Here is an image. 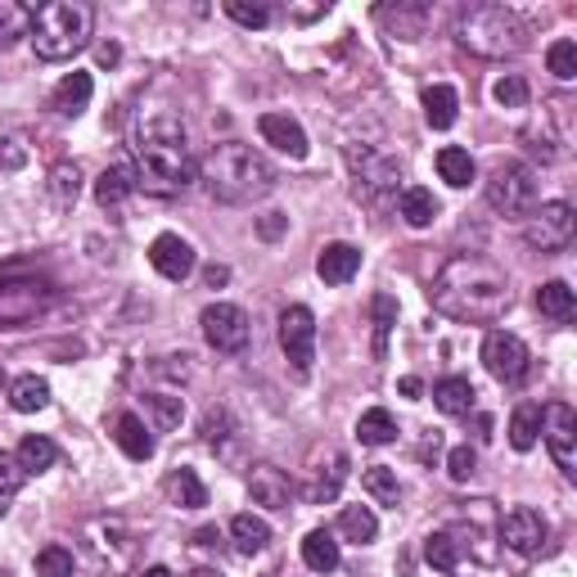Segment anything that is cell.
Listing matches in <instances>:
<instances>
[{"mask_svg": "<svg viewBox=\"0 0 577 577\" xmlns=\"http://www.w3.org/2000/svg\"><path fill=\"white\" fill-rule=\"evenodd\" d=\"M131 190H135L131 168H104L100 181H95V203H100V207H118Z\"/></svg>", "mask_w": 577, "mask_h": 577, "instance_id": "74e56055", "label": "cell"}, {"mask_svg": "<svg viewBox=\"0 0 577 577\" xmlns=\"http://www.w3.org/2000/svg\"><path fill=\"white\" fill-rule=\"evenodd\" d=\"M257 131H262V140L266 144H275L280 154H288V159H307V131L288 118V113H262V122H257Z\"/></svg>", "mask_w": 577, "mask_h": 577, "instance_id": "e0dca14e", "label": "cell"}, {"mask_svg": "<svg viewBox=\"0 0 577 577\" xmlns=\"http://www.w3.org/2000/svg\"><path fill=\"white\" fill-rule=\"evenodd\" d=\"M280 347H284V361L294 366V375H312L316 366V316L312 307L294 303V307H284L280 312Z\"/></svg>", "mask_w": 577, "mask_h": 577, "instance_id": "ba28073f", "label": "cell"}, {"mask_svg": "<svg viewBox=\"0 0 577 577\" xmlns=\"http://www.w3.org/2000/svg\"><path fill=\"white\" fill-rule=\"evenodd\" d=\"M54 303V284L50 280H0V330H19L28 321H37L45 307Z\"/></svg>", "mask_w": 577, "mask_h": 577, "instance_id": "52a82bcc", "label": "cell"}, {"mask_svg": "<svg viewBox=\"0 0 577 577\" xmlns=\"http://www.w3.org/2000/svg\"><path fill=\"white\" fill-rule=\"evenodd\" d=\"M144 411L154 415V428H159V433H172V428L181 424V415H185V402H181V397H168V393H154V397H144Z\"/></svg>", "mask_w": 577, "mask_h": 577, "instance_id": "ab89813d", "label": "cell"}, {"mask_svg": "<svg viewBox=\"0 0 577 577\" xmlns=\"http://www.w3.org/2000/svg\"><path fill=\"white\" fill-rule=\"evenodd\" d=\"M474 469H478V452H474L469 443H465V447H452V456H447V474H452L456 483H469Z\"/></svg>", "mask_w": 577, "mask_h": 577, "instance_id": "681fc988", "label": "cell"}, {"mask_svg": "<svg viewBox=\"0 0 577 577\" xmlns=\"http://www.w3.org/2000/svg\"><path fill=\"white\" fill-rule=\"evenodd\" d=\"M45 190H50V203L68 212L82 194V168L78 163H54L50 176H45Z\"/></svg>", "mask_w": 577, "mask_h": 577, "instance_id": "f1b7e54d", "label": "cell"}, {"mask_svg": "<svg viewBox=\"0 0 577 577\" xmlns=\"http://www.w3.org/2000/svg\"><path fill=\"white\" fill-rule=\"evenodd\" d=\"M371 312H375V356H384V352H388V330L397 325V303H393L388 294H379V298L371 303Z\"/></svg>", "mask_w": 577, "mask_h": 577, "instance_id": "bcb514c9", "label": "cell"}, {"mask_svg": "<svg viewBox=\"0 0 577 577\" xmlns=\"http://www.w3.org/2000/svg\"><path fill=\"white\" fill-rule=\"evenodd\" d=\"M37 577H72V550L50 541L37 550Z\"/></svg>", "mask_w": 577, "mask_h": 577, "instance_id": "60d3db41", "label": "cell"}, {"mask_svg": "<svg viewBox=\"0 0 577 577\" xmlns=\"http://www.w3.org/2000/svg\"><path fill=\"white\" fill-rule=\"evenodd\" d=\"M0 577H10V573H6V568H0Z\"/></svg>", "mask_w": 577, "mask_h": 577, "instance_id": "94428289", "label": "cell"}, {"mask_svg": "<svg viewBox=\"0 0 577 577\" xmlns=\"http://www.w3.org/2000/svg\"><path fill=\"white\" fill-rule=\"evenodd\" d=\"M492 95H496L500 109H528V100H533V91H528V82L519 78V72H505V78L492 87Z\"/></svg>", "mask_w": 577, "mask_h": 577, "instance_id": "b9f144b4", "label": "cell"}, {"mask_svg": "<svg viewBox=\"0 0 577 577\" xmlns=\"http://www.w3.org/2000/svg\"><path fill=\"white\" fill-rule=\"evenodd\" d=\"M356 438H361V447H388L397 438V419L384 406H371L356 419Z\"/></svg>", "mask_w": 577, "mask_h": 577, "instance_id": "4dcf8cb0", "label": "cell"}, {"mask_svg": "<svg viewBox=\"0 0 577 577\" xmlns=\"http://www.w3.org/2000/svg\"><path fill=\"white\" fill-rule=\"evenodd\" d=\"M483 366L496 384L505 388H515L528 379V366H533V356H528V343L519 334H505V330H492L483 338Z\"/></svg>", "mask_w": 577, "mask_h": 577, "instance_id": "9c48e42d", "label": "cell"}, {"mask_svg": "<svg viewBox=\"0 0 577 577\" xmlns=\"http://www.w3.org/2000/svg\"><path fill=\"white\" fill-rule=\"evenodd\" d=\"M500 541L515 555H541V546L550 541V524L541 519V510H533V505H515V510L500 519Z\"/></svg>", "mask_w": 577, "mask_h": 577, "instance_id": "4fadbf2b", "label": "cell"}, {"mask_svg": "<svg viewBox=\"0 0 577 577\" xmlns=\"http://www.w3.org/2000/svg\"><path fill=\"white\" fill-rule=\"evenodd\" d=\"M199 433H203V443H207V447L226 443V438H231V415H226V411H207L203 424H199Z\"/></svg>", "mask_w": 577, "mask_h": 577, "instance_id": "f907efd6", "label": "cell"}, {"mask_svg": "<svg viewBox=\"0 0 577 577\" xmlns=\"http://www.w3.org/2000/svg\"><path fill=\"white\" fill-rule=\"evenodd\" d=\"M402 393H406V397H419V379L406 375V379H402Z\"/></svg>", "mask_w": 577, "mask_h": 577, "instance_id": "6f0895ef", "label": "cell"}, {"mask_svg": "<svg viewBox=\"0 0 577 577\" xmlns=\"http://www.w3.org/2000/svg\"><path fill=\"white\" fill-rule=\"evenodd\" d=\"M91 91H95L91 72H68V78L54 87V95H50V109H54L59 118H78V113L91 104Z\"/></svg>", "mask_w": 577, "mask_h": 577, "instance_id": "7402d4cb", "label": "cell"}, {"mask_svg": "<svg viewBox=\"0 0 577 577\" xmlns=\"http://www.w3.org/2000/svg\"><path fill=\"white\" fill-rule=\"evenodd\" d=\"M199 325H203V338H207L212 352L235 356V352L249 347V316H244L235 303H212V307H203Z\"/></svg>", "mask_w": 577, "mask_h": 577, "instance_id": "7c38bea8", "label": "cell"}, {"mask_svg": "<svg viewBox=\"0 0 577 577\" xmlns=\"http://www.w3.org/2000/svg\"><path fill=\"white\" fill-rule=\"evenodd\" d=\"M226 14L240 28H266L271 23V6H262V0H226Z\"/></svg>", "mask_w": 577, "mask_h": 577, "instance_id": "7dc6e473", "label": "cell"}, {"mask_svg": "<svg viewBox=\"0 0 577 577\" xmlns=\"http://www.w3.org/2000/svg\"><path fill=\"white\" fill-rule=\"evenodd\" d=\"M375 19L397 37V41H419L424 37V23H428V10L424 6H379Z\"/></svg>", "mask_w": 577, "mask_h": 577, "instance_id": "d4e9b609", "label": "cell"}, {"mask_svg": "<svg viewBox=\"0 0 577 577\" xmlns=\"http://www.w3.org/2000/svg\"><path fill=\"white\" fill-rule=\"evenodd\" d=\"M524 235H528V244L537 253H564L573 244V235H577V216H573V207L564 199L541 203V207L528 212V231Z\"/></svg>", "mask_w": 577, "mask_h": 577, "instance_id": "30bf717a", "label": "cell"}, {"mask_svg": "<svg viewBox=\"0 0 577 577\" xmlns=\"http://www.w3.org/2000/svg\"><path fill=\"white\" fill-rule=\"evenodd\" d=\"M0 388H6V371H0Z\"/></svg>", "mask_w": 577, "mask_h": 577, "instance_id": "91938a15", "label": "cell"}, {"mask_svg": "<svg viewBox=\"0 0 577 577\" xmlns=\"http://www.w3.org/2000/svg\"><path fill=\"white\" fill-rule=\"evenodd\" d=\"M537 438H541V406L537 402L515 406V415H510V447L515 452H533Z\"/></svg>", "mask_w": 577, "mask_h": 577, "instance_id": "d6a6232c", "label": "cell"}, {"mask_svg": "<svg viewBox=\"0 0 577 577\" xmlns=\"http://www.w3.org/2000/svg\"><path fill=\"white\" fill-rule=\"evenodd\" d=\"M433 406H438L443 415H452V419H465V415H474L478 393H474L469 379L452 375V379H443V384H433Z\"/></svg>", "mask_w": 577, "mask_h": 577, "instance_id": "603a6c76", "label": "cell"}, {"mask_svg": "<svg viewBox=\"0 0 577 577\" xmlns=\"http://www.w3.org/2000/svg\"><path fill=\"white\" fill-rule=\"evenodd\" d=\"M226 280H231V271H226V266H216V262L203 271V284H207V288H222Z\"/></svg>", "mask_w": 577, "mask_h": 577, "instance_id": "f5cc1de1", "label": "cell"}, {"mask_svg": "<svg viewBox=\"0 0 577 577\" xmlns=\"http://www.w3.org/2000/svg\"><path fill=\"white\" fill-rule=\"evenodd\" d=\"M469 550H474V528H460V524L438 528V533L424 537V559L438 568V573H456Z\"/></svg>", "mask_w": 577, "mask_h": 577, "instance_id": "5bb4252c", "label": "cell"}, {"mask_svg": "<svg viewBox=\"0 0 577 577\" xmlns=\"http://www.w3.org/2000/svg\"><path fill=\"white\" fill-rule=\"evenodd\" d=\"M438 176H443L447 185L465 190V185L478 176V168H474L469 150H460V144H447V150H438Z\"/></svg>", "mask_w": 577, "mask_h": 577, "instance_id": "8d00e7d4", "label": "cell"}, {"mask_svg": "<svg viewBox=\"0 0 577 577\" xmlns=\"http://www.w3.org/2000/svg\"><path fill=\"white\" fill-rule=\"evenodd\" d=\"M118 59H122V50H118L113 41H109V45H100V68H113Z\"/></svg>", "mask_w": 577, "mask_h": 577, "instance_id": "db71d44e", "label": "cell"}, {"mask_svg": "<svg viewBox=\"0 0 577 577\" xmlns=\"http://www.w3.org/2000/svg\"><path fill=\"white\" fill-rule=\"evenodd\" d=\"M456 41L478 59H515L528 50V23L505 6H474L460 14Z\"/></svg>", "mask_w": 577, "mask_h": 577, "instance_id": "5b68a950", "label": "cell"}, {"mask_svg": "<svg viewBox=\"0 0 577 577\" xmlns=\"http://www.w3.org/2000/svg\"><path fill=\"white\" fill-rule=\"evenodd\" d=\"M10 406H14L19 415H37V411H45V406H50V384L37 379V375L14 379V384H10Z\"/></svg>", "mask_w": 577, "mask_h": 577, "instance_id": "d590c367", "label": "cell"}, {"mask_svg": "<svg viewBox=\"0 0 577 577\" xmlns=\"http://www.w3.org/2000/svg\"><path fill=\"white\" fill-rule=\"evenodd\" d=\"M397 207L406 216V226H415V231L433 226V216H438V199H433V190H424V185H406L397 194Z\"/></svg>", "mask_w": 577, "mask_h": 577, "instance_id": "83f0119b", "label": "cell"}, {"mask_svg": "<svg viewBox=\"0 0 577 577\" xmlns=\"http://www.w3.org/2000/svg\"><path fill=\"white\" fill-rule=\"evenodd\" d=\"M428 303L438 316L460 321V325H492L515 307V288L492 257L483 253H456L443 262V271L433 275Z\"/></svg>", "mask_w": 577, "mask_h": 577, "instance_id": "6da1fadb", "label": "cell"}, {"mask_svg": "<svg viewBox=\"0 0 577 577\" xmlns=\"http://www.w3.org/2000/svg\"><path fill=\"white\" fill-rule=\"evenodd\" d=\"M546 68L555 72L559 82H573L577 78V45L564 37V41H555L550 50H546Z\"/></svg>", "mask_w": 577, "mask_h": 577, "instance_id": "f6af8a7d", "label": "cell"}, {"mask_svg": "<svg viewBox=\"0 0 577 577\" xmlns=\"http://www.w3.org/2000/svg\"><path fill=\"white\" fill-rule=\"evenodd\" d=\"M28 28H32V10L14 6V0H0V45L14 41V37H23Z\"/></svg>", "mask_w": 577, "mask_h": 577, "instance_id": "ee69618b", "label": "cell"}, {"mask_svg": "<svg viewBox=\"0 0 577 577\" xmlns=\"http://www.w3.org/2000/svg\"><path fill=\"white\" fill-rule=\"evenodd\" d=\"M131 176L135 190L154 199H176L194 185L199 168L190 159V135L185 122L172 109H140L135 131H131Z\"/></svg>", "mask_w": 577, "mask_h": 577, "instance_id": "7a4b0ae2", "label": "cell"}, {"mask_svg": "<svg viewBox=\"0 0 577 577\" xmlns=\"http://www.w3.org/2000/svg\"><path fill=\"white\" fill-rule=\"evenodd\" d=\"M23 469H19V460L14 456H0V515L10 510V500L19 496V487H23Z\"/></svg>", "mask_w": 577, "mask_h": 577, "instance_id": "c3c4849f", "label": "cell"}, {"mask_svg": "<svg viewBox=\"0 0 577 577\" xmlns=\"http://www.w3.org/2000/svg\"><path fill=\"white\" fill-rule=\"evenodd\" d=\"M249 496H253V505H266V510H288V500H294V478L262 460V465L249 469Z\"/></svg>", "mask_w": 577, "mask_h": 577, "instance_id": "2e32d148", "label": "cell"}, {"mask_svg": "<svg viewBox=\"0 0 577 577\" xmlns=\"http://www.w3.org/2000/svg\"><path fill=\"white\" fill-rule=\"evenodd\" d=\"M338 533L356 546H371L379 537V519L375 510H366V505H343V515H338Z\"/></svg>", "mask_w": 577, "mask_h": 577, "instance_id": "e575fe53", "label": "cell"}, {"mask_svg": "<svg viewBox=\"0 0 577 577\" xmlns=\"http://www.w3.org/2000/svg\"><path fill=\"white\" fill-rule=\"evenodd\" d=\"M284 226H288V216H284V212H266L262 222H257V235H262V240H280Z\"/></svg>", "mask_w": 577, "mask_h": 577, "instance_id": "816d5d0a", "label": "cell"}, {"mask_svg": "<svg viewBox=\"0 0 577 577\" xmlns=\"http://www.w3.org/2000/svg\"><path fill=\"white\" fill-rule=\"evenodd\" d=\"M113 443L122 447L126 460H150L154 456V438H150V428H144V419L135 411H122L113 419Z\"/></svg>", "mask_w": 577, "mask_h": 577, "instance_id": "ffe728a7", "label": "cell"}, {"mask_svg": "<svg viewBox=\"0 0 577 577\" xmlns=\"http://www.w3.org/2000/svg\"><path fill=\"white\" fill-rule=\"evenodd\" d=\"M541 438L564 478H577V415L568 402H550L541 411Z\"/></svg>", "mask_w": 577, "mask_h": 577, "instance_id": "8fae6325", "label": "cell"}, {"mask_svg": "<svg viewBox=\"0 0 577 577\" xmlns=\"http://www.w3.org/2000/svg\"><path fill=\"white\" fill-rule=\"evenodd\" d=\"M185 577H222L216 568H194V573H185Z\"/></svg>", "mask_w": 577, "mask_h": 577, "instance_id": "680465c9", "label": "cell"}, {"mask_svg": "<svg viewBox=\"0 0 577 577\" xmlns=\"http://www.w3.org/2000/svg\"><path fill=\"white\" fill-rule=\"evenodd\" d=\"M487 203L500 216H528L537 207V172L528 163H500L487 181Z\"/></svg>", "mask_w": 577, "mask_h": 577, "instance_id": "8992f818", "label": "cell"}, {"mask_svg": "<svg viewBox=\"0 0 577 577\" xmlns=\"http://www.w3.org/2000/svg\"><path fill=\"white\" fill-rule=\"evenodd\" d=\"M361 271V249H352V244H325L321 249V257H316V275L325 280V284H347L352 275Z\"/></svg>", "mask_w": 577, "mask_h": 577, "instance_id": "44dd1931", "label": "cell"}, {"mask_svg": "<svg viewBox=\"0 0 577 577\" xmlns=\"http://www.w3.org/2000/svg\"><path fill=\"white\" fill-rule=\"evenodd\" d=\"M361 487H366L379 505H397V500H402V483H397V474H393L388 465L366 469V474H361Z\"/></svg>", "mask_w": 577, "mask_h": 577, "instance_id": "f35d334b", "label": "cell"}, {"mask_svg": "<svg viewBox=\"0 0 577 577\" xmlns=\"http://www.w3.org/2000/svg\"><path fill=\"white\" fill-rule=\"evenodd\" d=\"M91 28H95V10L82 0H50V6L32 10V50L45 63H63L72 54H82L91 45Z\"/></svg>", "mask_w": 577, "mask_h": 577, "instance_id": "277c9868", "label": "cell"}, {"mask_svg": "<svg viewBox=\"0 0 577 577\" xmlns=\"http://www.w3.org/2000/svg\"><path fill=\"white\" fill-rule=\"evenodd\" d=\"M163 492H168V500L176 505V510H203L207 505V487H203V478L194 469H172L163 478Z\"/></svg>", "mask_w": 577, "mask_h": 577, "instance_id": "cb8c5ba5", "label": "cell"}, {"mask_svg": "<svg viewBox=\"0 0 577 577\" xmlns=\"http://www.w3.org/2000/svg\"><path fill=\"white\" fill-rule=\"evenodd\" d=\"M231 541L240 555H262L271 546V524L257 515H235L231 519Z\"/></svg>", "mask_w": 577, "mask_h": 577, "instance_id": "f546056e", "label": "cell"}, {"mask_svg": "<svg viewBox=\"0 0 577 577\" xmlns=\"http://www.w3.org/2000/svg\"><path fill=\"white\" fill-rule=\"evenodd\" d=\"M338 541H334V533H325V528H316V533H307L303 537V564L312 568V573H334L338 568Z\"/></svg>", "mask_w": 577, "mask_h": 577, "instance_id": "1f68e13d", "label": "cell"}, {"mask_svg": "<svg viewBox=\"0 0 577 577\" xmlns=\"http://www.w3.org/2000/svg\"><path fill=\"white\" fill-rule=\"evenodd\" d=\"M28 163V135L19 126H0V168L19 172Z\"/></svg>", "mask_w": 577, "mask_h": 577, "instance_id": "7bdbcfd3", "label": "cell"}, {"mask_svg": "<svg viewBox=\"0 0 577 577\" xmlns=\"http://www.w3.org/2000/svg\"><path fill=\"white\" fill-rule=\"evenodd\" d=\"M199 181L222 203H253V199L271 194L275 168L253 150V144L226 140V144H212L207 150V159L199 163Z\"/></svg>", "mask_w": 577, "mask_h": 577, "instance_id": "3957f363", "label": "cell"}, {"mask_svg": "<svg viewBox=\"0 0 577 577\" xmlns=\"http://www.w3.org/2000/svg\"><path fill=\"white\" fill-rule=\"evenodd\" d=\"M150 262H154V271H159L163 280L181 284V280L194 271V249H190L181 235H159V240L150 244Z\"/></svg>", "mask_w": 577, "mask_h": 577, "instance_id": "ac0fdd59", "label": "cell"}, {"mask_svg": "<svg viewBox=\"0 0 577 577\" xmlns=\"http://www.w3.org/2000/svg\"><path fill=\"white\" fill-rule=\"evenodd\" d=\"M456 118H460V95H456V87H424V122H428L433 131L456 126Z\"/></svg>", "mask_w": 577, "mask_h": 577, "instance_id": "484cf974", "label": "cell"}, {"mask_svg": "<svg viewBox=\"0 0 577 577\" xmlns=\"http://www.w3.org/2000/svg\"><path fill=\"white\" fill-rule=\"evenodd\" d=\"M216 541H222V533H216V528H199L194 533V546H216Z\"/></svg>", "mask_w": 577, "mask_h": 577, "instance_id": "11a10c76", "label": "cell"}, {"mask_svg": "<svg viewBox=\"0 0 577 577\" xmlns=\"http://www.w3.org/2000/svg\"><path fill=\"white\" fill-rule=\"evenodd\" d=\"M14 460H19L23 474H45V469H54L59 447L50 438H41V433H28V438L19 443V452H14Z\"/></svg>", "mask_w": 577, "mask_h": 577, "instance_id": "836d02e7", "label": "cell"}, {"mask_svg": "<svg viewBox=\"0 0 577 577\" xmlns=\"http://www.w3.org/2000/svg\"><path fill=\"white\" fill-rule=\"evenodd\" d=\"M140 577H176V573H172V568H163V564H154V568H144Z\"/></svg>", "mask_w": 577, "mask_h": 577, "instance_id": "9f6ffc18", "label": "cell"}, {"mask_svg": "<svg viewBox=\"0 0 577 577\" xmlns=\"http://www.w3.org/2000/svg\"><path fill=\"white\" fill-rule=\"evenodd\" d=\"M537 312H541L546 321H555V325H568V321H573V312H577L573 288H568L564 280H546V284L537 288Z\"/></svg>", "mask_w": 577, "mask_h": 577, "instance_id": "4316f807", "label": "cell"}, {"mask_svg": "<svg viewBox=\"0 0 577 577\" xmlns=\"http://www.w3.org/2000/svg\"><path fill=\"white\" fill-rule=\"evenodd\" d=\"M397 181H402V168L393 159H366V163H356V199L361 203H388L397 194Z\"/></svg>", "mask_w": 577, "mask_h": 577, "instance_id": "9a60e30c", "label": "cell"}, {"mask_svg": "<svg viewBox=\"0 0 577 577\" xmlns=\"http://www.w3.org/2000/svg\"><path fill=\"white\" fill-rule=\"evenodd\" d=\"M347 483V456L338 452V447H330L325 452V460L312 469V483L303 487V496L312 500V505H325V500H334L338 496V487Z\"/></svg>", "mask_w": 577, "mask_h": 577, "instance_id": "d6986e66", "label": "cell"}]
</instances>
